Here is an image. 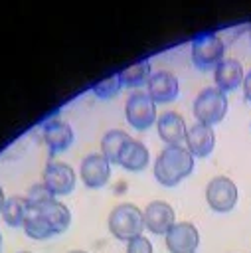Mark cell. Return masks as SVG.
<instances>
[{"instance_id": "cell-1", "label": "cell", "mask_w": 251, "mask_h": 253, "mask_svg": "<svg viewBox=\"0 0 251 253\" xmlns=\"http://www.w3.org/2000/svg\"><path fill=\"white\" fill-rule=\"evenodd\" d=\"M194 170V156L186 146H164L154 162V178L170 188L180 184Z\"/></svg>"}, {"instance_id": "cell-2", "label": "cell", "mask_w": 251, "mask_h": 253, "mask_svg": "<svg viewBox=\"0 0 251 253\" xmlns=\"http://www.w3.org/2000/svg\"><path fill=\"white\" fill-rule=\"evenodd\" d=\"M109 231L119 241H130L144 231V213L134 204H119L109 213Z\"/></svg>"}, {"instance_id": "cell-3", "label": "cell", "mask_w": 251, "mask_h": 253, "mask_svg": "<svg viewBox=\"0 0 251 253\" xmlns=\"http://www.w3.org/2000/svg\"><path fill=\"white\" fill-rule=\"evenodd\" d=\"M227 107H229V103H227V95L223 91H219L217 87H206L196 95L192 111H194L196 123L213 126L219 121H223Z\"/></svg>"}, {"instance_id": "cell-4", "label": "cell", "mask_w": 251, "mask_h": 253, "mask_svg": "<svg viewBox=\"0 0 251 253\" xmlns=\"http://www.w3.org/2000/svg\"><path fill=\"white\" fill-rule=\"evenodd\" d=\"M225 45L217 34H200L192 40V61L200 71H209L223 61Z\"/></svg>"}, {"instance_id": "cell-5", "label": "cell", "mask_w": 251, "mask_h": 253, "mask_svg": "<svg viewBox=\"0 0 251 253\" xmlns=\"http://www.w3.org/2000/svg\"><path fill=\"white\" fill-rule=\"evenodd\" d=\"M125 117H126V123L130 126H134L136 130H146L158 121L156 103L150 99L148 93L134 91L128 95V99L125 103Z\"/></svg>"}, {"instance_id": "cell-6", "label": "cell", "mask_w": 251, "mask_h": 253, "mask_svg": "<svg viewBox=\"0 0 251 253\" xmlns=\"http://www.w3.org/2000/svg\"><path fill=\"white\" fill-rule=\"evenodd\" d=\"M206 202L213 211L227 213L237 204V186L229 176H213L206 186Z\"/></svg>"}, {"instance_id": "cell-7", "label": "cell", "mask_w": 251, "mask_h": 253, "mask_svg": "<svg viewBox=\"0 0 251 253\" xmlns=\"http://www.w3.org/2000/svg\"><path fill=\"white\" fill-rule=\"evenodd\" d=\"M75 170L61 160H49L43 168L42 182L55 194V196H67L75 188Z\"/></svg>"}, {"instance_id": "cell-8", "label": "cell", "mask_w": 251, "mask_h": 253, "mask_svg": "<svg viewBox=\"0 0 251 253\" xmlns=\"http://www.w3.org/2000/svg\"><path fill=\"white\" fill-rule=\"evenodd\" d=\"M164 239L170 253H196L200 245V231L190 221H176Z\"/></svg>"}, {"instance_id": "cell-9", "label": "cell", "mask_w": 251, "mask_h": 253, "mask_svg": "<svg viewBox=\"0 0 251 253\" xmlns=\"http://www.w3.org/2000/svg\"><path fill=\"white\" fill-rule=\"evenodd\" d=\"M79 174H81V180L87 188H91V190L103 188L111 178V162L101 152L87 154L81 160Z\"/></svg>"}, {"instance_id": "cell-10", "label": "cell", "mask_w": 251, "mask_h": 253, "mask_svg": "<svg viewBox=\"0 0 251 253\" xmlns=\"http://www.w3.org/2000/svg\"><path fill=\"white\" fill-rule=\"evenodd\" d=\"M142 213H144V227L156 235H166L170 231V227L176 223L174 208L162 200L150 202Z\"/></svg>"}, {"instance_id": "cell-11", "label": "cell", "mask_w": 251, "mask_h": 253, "mask_svg": "<svg viewBox=\"0 0 251 253\" xmlns=\"http://www.w3.org/2000/svg\"><path fill=\"white\" fill-rule=\"evenodd\" d=\"M146 93L150 95V99L154 103H170L180 93L178 77L172 71H166V69L154 71L150 75L148 83H146Z\"/></svg>"}, {"instance_id": "cell-12", "label": "cell", "mask_w": 251, "mask_h": 253, "mask_svg": "<svg viewBox=\"0 0 251 253\" xmlns=\"http://www.w3.org/2000/svg\"><path fill=\"white\" fill-rule=\"evenodd\" d=\"M156 128H158V136L166 142V146H182V142H186L188 125L184 117L176 111L162 113L156 121Z\"/></svg>"}, {"instance_id": "cell-13", "label": "cell", "mask_w": 251, "mask_h": 253, "mask_svg": "<svg viewBox=\"0 0 251 253\" xmlns=\"http://www.w3.org/2000/svg\"><path fill=\"white\" fill-rule=\"evenodd\" d=\"M215 146V132L213 126L202 125V123H194L188 126V134H186V148L192 152V156L196 158H206L211 154Z\"/></svg>"}, {"instance_id": "cell-14", "label": "cell", "mask_w": 251, "mask_h": 253, "mask_svg": "<svg viewBox=\"0 0 251 253\" xmlns=\"http://www.w3.org/2000/svg\"><path fill=\"white\" fill-rule=\"evenodd\" d=\"M243 79H245L243 65L237 59H233V57H227V59L219 61V65L213 69L215 87L219 91H223L225 95L229 91H235L239 85H243Z\"/></svg>"}, {"instance_id": "cell-15", "label": "cell", "mask_w": 251, "mask_h": 253, "mask_svg": "<svg viewBox=\"0 0 251 253\" xmlns=\"http://www.w3.org/2000/svg\"><path fill=\"white\" fill-rule=\"evenodd\" d=\"M73 138H75L73 128L65 121L53 119V121H47L43 125V140H45V144H47L51 154L67 150L73 144Z\"/></svg>"}, {"instance_id": "cell-16", "label": "cell", "mask_w": 251, "mask_h": 253, "mask_svg": "<svg viewBox=\"0 0 251 253\" xmlns=\"http://www.w3.org/2000/svg\"><path fill=\"white\" fill-rule=\"evenodd\" d=\"M148 160H150V154H148L146 144H142L140 140L130 138L125 144V148L121 150L119 166H123L128 172H140V170H144L148 166Z\"/></svg>"}, {"instance_id": "cell-17", "label": "cell", "mask_w": 251, "mask_h": 253, "mask_svg": "<svg viewBox=\"0 0 251 253\" xmlns=\"http://www.w3.org/2000/svg\"><path fill=\"white\" fill-rule=\"evenodd\" d=\"M38 208H40L42 215L47 219V223H49V227L53 229L55 235L57 233H63L69 227V223H71V211H69V208L65 204L53 200V202H47V204L38 206Z\"/></svg>"}, {"instance_id": "cell-18", "label": "cell", "mask_w": 251, "mask_h": 253, "mask_svg": "<svg viewBox=\"0 0 251 253\" xmlns=\"http://www.w3.org/2000/svg\"><path fill=\"white\" fill-rule=\"evenodd\" d=\"M130 140V134L121 130V128H111L103 134L101 138V154L111 162V164H119V156L121 150L125 148V144Z\"/></svg>"}, {"instance_id": "cell-19", "label": "cell", "mask_w": 251, "mask_h": 253, "mask_svg": "<svg viewBox=\"0 0 251 253\" xmlns=\"http://www.w3.org/2000/svg\"><path fill=\"white\" fill-rule=\"evenodd\" d=\"M22 227H24L26 235L32 237V239H47V237L55 235L53 229L49 227L47 219L42 215L40 208H38V206H32V204H30V208H28V213H26V217H24Z\"/></svg>"}, {"instance_id": "cell-20", "label": "cell", "mask_w": 251, "mask_h": 253, "mask_svg": "<svg viewBox=\"0 0 251 253\" xmlns=\"http://www.w3.org/2000/svg\"><path fill=\"white\" fill-rule=\"evenodd\" d=\"M152 73L154 71H152V65H150L148 59H142V61H138L134 65H128L123 71H119L123 85L125 87H132V89L134 87H142L144 83H148V79H150Z\"/></svg>"}, {"instance_id": "cell-21", "label": "cell", "mask_w": 251, "mask_h": 253, "mask_svg": "<svg viewBox=\"0 0 251 253\" xmlns=\"http://www.w3.org/2000/svg\"><path fill=\"white\" fill-rule=\"evenodd\" d=\"M28 208H30V202L26 196H10L4 204V210H2V217L4 221L10 225V227H20L24 223V217L28 213Z\"/></svg>"}, {"instance_id": "cell-22", "label": "cell", "mask_w": 251, "mask_h": 253, "mask_svg": "<svg viewBox=\"0 0 251 253\" xmlns=\"http://www.w3.org/2000/svg\"><path fill=\"white\" fill-rule=\"evenodd\" d=\"M121 87H123L121 75H119V73H113V75L105 77L103 81L95 83L91 91H93L95 97H99V99H111V97H115V95L121 91Z\"/></svg>"}, {"instance_id": "cell-23", "label": "cell", "mask_w": 251, "mask_h": 253, "mask_svg": "<svg viewBox=\"0 0 251 253\" xmlns=\"http://www.w3.org/2000/svg\"><path fill=\"white\" fill-rule=\"evenodd\" d=\"M28 202L32 204V206H43V204H47V202H53L55 200V194L42 182V184H34L30 190H28Z\"/></svg>"}, {"instance_id": "cell-24", "label": "cell", "mask_w": 251, "mask_h": 253, "mask_svg": "<svg viewBox=\"0 0 251 253\" xmlns=\"http://www.w3.org/2000/svg\"><path fill=\"white\" fill-rule=\"evenodd\" d=\"M126 253H154V247L148 237L138 235L126 243Z\"/></svg>"}, {"instance_id": "cell-25", "label": "cell", "mask_w": 251, "mask_h": 253, "mask_svg": "<svg viewBox=\"0 0 251 253\" xmlns=\"http://www.w3.org/2000/svg\"><path fill=\"white\" fill-rule=\"evenodd\" d=\"M243 95L251 103V69L245 73V79H243Z\"/></svg>"}, {"instance_id": "cell-26", "label": "cell", "mask_w": 251, "mask_h": 253, "mask_svg": "<svg viewBox=\"0 0 251 253\" xmlns=\"http://www.w3.org/2000/svg\"><path fill=\"white\" fill-rule=\"evenodd\" d=\"M6 196H4V190H2V186H0V213H2V210H4V204H6Z\"/></svg>"}, {"instance_id": "cell-27", "label": "cell", "mask_w": 251, "mask_h": 253, "mask_svg": "<svg viewBox=\"0 0 251 253\" xmlns=\"http://www.w3.org/2000/svg\"><path fill=\"white\" fill-rule=\"evenodd\" d=\"M69 253H87V251H79V249H75V251H69Z\"/></svg>"}, {"instance_id": "cell-28", "label": "cell", "mask_w": 251, "mask_h": 253, "mask_svg": "<svg viewBox=\"0 0 251 253\" xmlns=\"http://www.w3.org/2000/svg\"><path fill=\"white\" fill-rule=\"evenodd\" d=\"M0 249H2V233H0Z\"/></svg>"}, {"instance_id": "cell-29", "label": "cell", "mask_w": 251, "mask_h": 253, "mask_svg": "<svg viewBox=\"0 0 251 253\" xmlns=\"http://www.w3.org/2000/svg\"><path fill=\"white\" fill-rule=\"evenodd\" d=\"M18 253H32V251H18Z\"/></svg>"}]
</instances>
